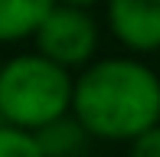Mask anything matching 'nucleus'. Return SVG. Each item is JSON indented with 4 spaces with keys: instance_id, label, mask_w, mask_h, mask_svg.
I'll return each instance as SVG.
<instances>
[{
    "instance_id": "f257e3e1",
    "label": "nucleus",
    "mask_w": 160,
    "mask_h": 157,
    "mask_svg": "<svg viewBox=\"0 0 160 157\" xmlns=\"http://www.w3.org/2000/svg\"><path fill=\"white\" fill-rule=\"evenodd\" d=\"M72 115L98 141H134L160 124V75L137 56L95 59L75 75Z\"/></svg>"
},
{
    "instance_id": "f03ea898",
    "label": "nucleus",
    "mask_w": 160,
    "mask_h": 157,
    "mask_svg": "<svg viewBox=\"0 0 160 157\" xmlns=\"http://www.w3.org/2000/svg\"><path fill=\"white\" fill-rule=\"evenodd\" d=\"M75 78L39 53H23L0 69V121L20 131H39L72 115Z\"/></svg>"
},
{
    "instance_id": "7ed1b4c3",
    "label": "nucleus",
    "mask_w": 160,
    "mask_h": 157,
    "mask_svg": "<svg viewBox=\"0 0 160 157\" xmlns=\"http://www.w3.org/2000/svg\"><path fill=\"white\" fill-rule=\"evenodd\" d=\"M36 53L52 59L62 69H85L95 62L98 53V23L85 7L56 3L46 13V20L36 30Z\"/></svg>"
},
{
    "instance_id": "20e7f679",
    "label": "nucleus",
    "mask_w": 160,
    "mask_h": 157,
    "mask_svg": "<svg viewBox=\"0 0 160 157\" xmlns=\"http://www.w3.org/2000/svg\"><path fill=\"white\" fill-rule=\"evenodd\" d=\"M105 23L128 56L160 53V0H105Z\"/></svg>"
},
{
    "instance_id": "39448f33",
    "label": "nucleus",
    "mask_w": 160,
    "mask_h": 157,
    "mask_svg": "<svg viewBox=\"0 0 160 157\" xmlns=\"http://www.w3.org/2000/svg\"><path fill=\"white\" fill-rule=\"evenodd\" d=\"M56 0H0V43H17L36 36Z\"/></svg>"
},
{
    "instance_id": "423d86ee",
    "label": "nucleus",
    "mask_w": 160,
    "mask_h": 157,
    "mask_svg": "<svg viewBox=\"0 0 160 157\" xmlns=\"http://www.w3.org/2000/svg\"><path fill=\"white\" fill-rule=\"evenodd\" d=\"M36 141H39L42 157H75L88 141V131L75 121V115H65L59 121H52V124L39 128Z\"/></svg>"
},
{
    "instance_id": "0eeeda50",
    "label": "nucleus",
    "mask_w": 160,
    "mask_h": 157,
    "mask_svg": "<svg viewBox=\"0 0 160 157\" xmlns=\"http://www.w3.org/2000/svg\"><path fill=\"white\" fill-rule=\"evenodd\" d=\"M0 157H42V151L33 131L0 124Z\"/></svg>"
},
{
    "instance_id": "6e6552de",
    "label": "nucleus",
    "mask_w": 160,
    "mask_h": 157,
    "mask_svg": "<svg viewBox=\"0 0 160 157\" xmlns=\"http://www.w3.org/2000/svg\"><path fill=\"white\" fill-rule=\"evenodd\" d=\"M128 147H131L128 157H160V124L144 131L141 138H134Z\"/></svg>"
},
{
    "instance_id": "1a4fd4ad",
    "label": "nucleus",
    "mask_w": 160,
    "mask_h": 157,
    "mask_svg": "<svg viewBox=\"0 0 160 157\" xmlns=\"http://www.w3.org/2000/svg\"><path fill=\"white\" fill-rule=\"evenodd\" d=\"M56 3H69V7H85V10H88V7H95L98 0H56Z\"/></svg>"
},
{
    "instance_id": "9d476101",
    "label": "nucleus",
    "mask_w": 160,
    "mask_h": 157,
    "mask_svg": "<svg viewBox=\"0 0 160 157\" xmlns=\"http://www.w3.org/2000/svg\"><path fill=\"white\" fill-rule=\"evenodd\" d=\"M0 69H3V59H0Z\"/></svg>"
},
{
    "instance_id": "9b49d317",
    "label": "nucleus",
    "mask_w": 160,
    "mask_h": 157,
    "mask_svg": "<svg viewBox=\"0 0 160 157\" xmlns=\"http://www.w3.org/2000/svg\"><path fill=\"white\" fill-rule=\"evenodd\" d=\"M0 124H3V121H0Z\"/></svg>"
}]
</instances>
